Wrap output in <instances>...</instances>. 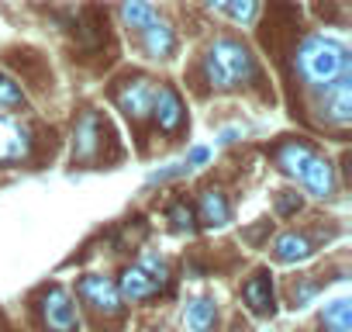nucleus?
Returning <instances> with one entry per match:
<instances>
[{
  "instance_id": "21",
  "label": "nucleus",
  "mask_w": 352,
  "mask_h": 332,
  "mask_svg": "<svg viewBox=\"0 0 352 332\" xmlns=\"http://www.w3.org/2000/svg\"><path fill=\"white\" fill-rule=\"evenodd\" d=\"M21 104H25V90L11 76L0 73V107H21Z\"/></svg>"
},
{
  "instance_id": "3",
  "label": "nucleus",
  "mask_w": 352,
  "mask_h": 332,
  "mask_svg": "<svg viewBox=\"0 0 352 332\" xmlns=\"http://www.w3.org/2000/svg\"><path fill=\"white\" fill-rule=\"evenodd\" d=\"M162 287H166V260H159L152 253L142 263L128 267L121 273V284H118L121 298H128V301H145V298L159 294Z\"/></svg>"
},
{
  "instance_id": "5",
  "label": "nucleus",
  "mask_w": 352,
  "mask_h": 332,
  "mask_svg": "<svg viewBox=\"0 0 352 332\" xmlns=\"http://www.w3.org/2000/svg\"><path fill=\"white\" fill-rule=\"evenodd\" d=\"M152 97H155V87H152V80H145V76L124 80V87L114 94L118 107H121L131 121H142V118L152 111Z\"/></svg>"
},
{
  "instance_id": "22",
  "label": "nucleus",
  "mask_w": 352,
  "mask_h": 332,
  "mask_svg": "<svg viewBox=\"0 0 352 332\" xmlns=\"http://www.w3.org/2000/svg\"><path fill=\"white\" fill-rule=\"evenodd\" d=\"M169 222H173L176 229H180V232H184V229H187V232H194V215H190V208H187V205H173V208H169Z\"/></svg>"
},
{
  "instance_id": "4",
  "label": "nucleus",
  "mask_w": 352,
  "mask_h": 332,
  "mask_svg": "<svg viewBox=\"0 0 352 332\" xmlns=\"http://www.w3.org/2000/svg\"><path fill=\"white\" fill-rule=\"evenodd\" d=\"M42 318L52 332H73L76 329V304L66 287H49L42 298Z\"/></svg>"
},
{
  "instance_id": "23",
  "label": "nucleus",
  "mask_w": 352,
  "mask_h": 332,
  "mask_svg": "<svg viewBox=\"0 0 352 332\" xmlns=\"http://www.w3.org/2000/svg\"><path fill=\"white\" fill-rule=\"evenodd\" d=\"M208 156H211V152H208L204 145H194V149L187 152V166H204V163H208Z\"/></svg>"
},
{
  "instance_id": "20",
  "label": "nucleus",
  "mask_w": 352,
  "mask_h": 332,
  "mask_svg": "<svg viewBox=\"0 0 352 332\" xmlns=\"http://www.w3.org/2000/svg\"><path fill=\"white\" fill-rule=\"evenodd\" d=\"M225 8H228L232 21L249 25V21L256 18V11H259V0H225Z\"/></svg>"
},
{
  "instance_id": "6",
  "label": "nucleus",
  "mask_w": 352,
  "mask_h": 332,
  "mask_svg": "<svg viewBox=\"0 0 352 332\" xmlns=\"http://www.w3.org/2000/svg\"><path fill=\"white\" fill-rule=\"evenodd\" d=\"M321 118L331 125H349L352 121V83L349 76H338L324 87V101H321Z\"/></svg>"
},
{
  "instance_id": "15",
  "label": "nucleus",
  "mask_w": 352,
  "mask_h": 332,
  "mask_svg": "<svg viewBox=\"0 0 352 332\" xmlns=\"http://www.w3.org/2000/svg\"><path fill=\"white\" fill-rule=\"evenodd\" d=\"M201 222L208 229H225L232 222V208H228L221 191H204L201 194Z\"/></svg>"
},
{
  "instance_id": "12",
  "label": "nucleus",
  "mask_w": 352,
  "mask_h": 332,
  "mask_svg": "<svg viewBox=\"0 0 352 332\" xmlns=\"http://www.w3.org/2000/svg\"><path fill=\"white\" fill-rule=\"evenodd\" d=\"M242 298H245V304H249L256 315H270V311H273V284H270V273H266V270L252 273V277L245 280V287H242Z\"/></svg>"
},
{
  "instance_id": "2",
  "label": "nucleus",
  "mask_w": 352,
  "mask_h": 332,
  "mask_svg": "<svg viewBox=\"0 0 352 332\" xmlns=\"http://www.w3.org/2000/svg\"><path fill=\"white\" fill-rule=\"evenodd\" d=\"M204 76L214 90H235L256 76L252 52L235 39H218L204 56Z\"/></svg>"
},
{
  "instance_id": "14",
  "label": "nucleus",
  "mask_w": 352,
  "mask_h": 332,
  "mask_svg": "<svg viewBox=\"0 0 352 332\" xmlns=\"http://www.w3.org/2000/svg\"><path fill=\"white\" fill-rule=\"evenodd\" d=\"M97 142H100V118L94 111H87L80 118V125H76V145H73L76 159H94Z\"/></svg>"
},
{
  "instance_id": "17",
  "label": "nucleus",
  "mask_w": 352,
  "mask_h": 332,
  "mask_svg": "<svg viewBox=\"0 0 352 332\" xmlns=\"http://www.w3.org/2000/svg\"><path fill=\"white\" fill-rule=\"evenodd\" d=\"M273 256H276L280 263H300V260L311 256V242H307L304 236H297V232H283V236L273 242Z\"/></svg>"
},
{
  "instance_id": "19",
  "label": "nucleus",
  "mask_w": 352,
  "mask_h": 332,
  "mask_svg": "<svg viewBox=\"0 0 352 332\" xmlns=\"http://www.w3.org/2000/svg\"><path fill=\"white\" fill-rule=\"evenodd\" d=\"M324 332H352V318H349V298H335L324 315H321Z\"/></svg>"
},
{
  "instance_id": "9",
  "label": "nucleus",
  "mask_w": 352,
  "mask_h": 332,
  "mask_svg": "<svg viewBox=\"0 0 352 332\" xmlns=\"http://www.w3.org/2000/svg\"><path fill=\"white\" fill-rule=\"evenodd\" d=\"M297 180L304 184L307 194H314V198H331V194H335V166H331L324 156L314 152V156L307 159V166L300 170Z\"/></svg>"
},
{
  "instance_id": "1",
  "label": "nucleus",
  "mask_w": 352,
  "mask_h": 332,
  "mask_svg": "<svg viewBox=\"0 0 352 332\" xmlns=\"http://www.w3.org/2000/svg\"><path fill=\"white\" fill-rule=\"evenodd\" d=\"M294 63H297V73L314 87H328L331 80L349 76V49L338 39H328V35L304 39Z\"/></svg>"
},
{
  "instance_id": "8",
  "label": "nucleus",
  "mask_w": 352,
  "mask_h": 332,
  "mask_svg": "<svg viewBox=\"0 0 352 332\" xmlns=\"http://www.w3.org/2000/svg\"><path fill=\"white\" fill-rule=\"evenodd\" d=\"M32 152V135L25 125H18L14 118L0 114V166H11L21 163Z\"/></svg>"
},
{
  "instance_id": "16",
  "label": "nucleus",
  "mask_w": 352,
  "mask_h": 332,
  "mask_svg": "<svg viewBox=\"0 0 352 332\" xmlns=\"http://www.w3.org/2000/svg\"><path fill=\"white\" fill-rule=\"evenodd\" d=\"M214 318H218V308H214V301H208V298H194V301H187V308H184V325H187V332H208V329L214 325Z\"/></svg>"
},
{
  "instance_id": "11",
  "label": "nucleus",
  "mask_w": 352,
  "mask_h": 332,
  "mask_svg": "<svg viewBox=\"0 0 352 332\" xmlns=\"http://www.w3.org/2000/svg\"><path fill=\"white\" fill-rule=\"evenodd\" d=\"M142 45H145V52L152 56V59H166V56H173L176 52V35H173V28L166 25V21H148L145 28H142Z\"/></svg>"
},
{
  "instance_id": "10",
  "label": "nucleus",
  "mask_w": 352,
  "mask_h": 332,
  "mask_svg": "<svg viewBox=\"0 0 352 332\" xmlns=\"http://www.w3.org/2000/svg\"><path fill=\"white\" fill-rule=\"evenodd\" d=\"M152 114L159 121L162 132H176L184 125V101L173 87H155V97H152Z\"/></svg>"
},
{
  "instance_id": "7",
  "label": "nucleus",
  "mask_w": 352,
  "mask_h": 332,
  "mask_svg": "<svg viewBox=\"0 0 352 332\" xmlns=\"http://www.w3.org/2000/svg\"><path fill=\"white\" fill-rule=\"evenodd\" d=\"M80 298H83L87 304H94L97 311H107V315H114V311L121 308V291H118V284H114L111 277H104V273H87V277L80 280Z\"/></svg>"
},
{
  "instance_id": "18",
  "label": "nucleus",
  "mask_w": 352,
  "mask_h": 332,
  "mask_svg": "<svg viewBox=\"0 0 352 332\" xmlns=\"http://www.w3.org/2000/svg\"><path fill=\"white\" fill-rule=\"evenodd\" d=\"M121 21L135 32H142L148 21H155V8L148 0H121Z\"/></svg>"
},
{
  "instance_id": "13",
  "label": "nucleus",
  "mask_w": 352,
  "mask_h": 332,
  "mask_svg": "<svg viewBox=\"0 0 352 332\" xmlns=\"http://www.w3.org/2000/svg\"><path fill=\"white\" fill-rule=\"evenodd\" d=\"M311 156H314V149H311L307 142L294 138V142H283V145L276 149V166H280V170H283L287 177H294V180H297Z\"/></svg>"
},
{
  "instance_id": "24",
  "label": "nucleus",
  "mask_w": 352,
  "mask_h": 332,
  "mask_svg": "<svg viewBox=\"0 0 352 332\" xmlns=\"http://www.w3.org/2000/svg\"><path fill=\"white\" fill-rule=\"evenodd\" d=\"M208 8H225V0H204Z\"/></svg>"
}]
</instances>
